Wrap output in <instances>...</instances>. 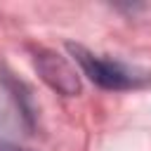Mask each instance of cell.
Returning <instances> with one entry per match:
<instances>
[{
  "mask_svg": "<svg viewBox=\"0 0 151 151\" xmlns=\"http://www.w3.org/2000/svg\"><path fill=\"white\" fill-rule=\"evenodd\" d=\"M73 59L80 64V68L85 71V76L104 87V90H130V87H139L149 80V73L144 71H137V68H130L120 61H113V59H104L99 54H92L87 52L85 47H78V45H68Z\"/></svg>",
  "mask_w": 151,
  "mask_h": 151,
  "instance_id": "cell-1",
  "label": "cell"
},
{
  "mask_svg": "<svg viewBox=\"0 0 151 151\" xmlns=\"http://www.w3.org/2000/svg\"><path fill=\"white\" fill-rule=\"evenodd\" d=\"M35 64H38L42 78H45L52 87H57V90L64 92V94L78 92V78H76V73L71 71V66H68L59 54L45 52V54H40V57L35 59Z\"/></svg>",
  "mask_w": 151,
  "mask_h": 151,
  "instance_id": "cell-2",
  "label": "cell"
},
{
  "mask_svg": "<svg viewBox=\"0 0 151 151\" xmlns=\"http://www.w3.org/2000/svg\"><path fill=\"white\" fill-rule=\"evenodd\" d=\"M0 151H33V149L19 146V144H14V142H7V139H0Z\"/></svg>",
  "mask_w": 151,
  "mask_h": 151,
  "instance_id": "cell-3",
  "label": "cell"
}]
</instances>
